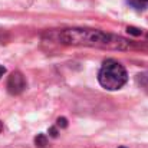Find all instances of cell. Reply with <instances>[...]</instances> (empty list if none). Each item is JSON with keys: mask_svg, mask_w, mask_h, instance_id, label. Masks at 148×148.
<instances>
[{"mask_svg": "<svg viewBox=\"0 0 148 148\" xmlns=\"http://www.w3.org/2000/svg\"><path fill=\"white\" fill-rule=\"evenodd\" d=\"M59 40L66 45L89 46L101 49H128L130 43L116 35L105 33L92 29H66L59 33Z\"/></svg>", "mask_w": 148, "mask_h": 148, "instance_id": "cell-1", "label": "cell"}, {"mask_svg": "<svg viewBox=\"0 0 148 148\" xmlns=\"http://www.w3.org/2000/svg\"><path fill=\"white\" fill-rule=\"evenodd\" d=\"M3 131V125H1V122H0V132Z\"/></svg>", "mask_w": 148, "mask_h": 148, "instance_id": "cell-6", "label": "cell"}, {"mask_svg": "<svg viewBox=\"0 0 148 148\" xmlns=\"http://www.w3.org/2000/svg\"><path fill=\"white\" fill-rule=\"evenodd\" d=\"M4 72H6V69H4V66H1V65H0V78H1V76L4 75Z\"/></svg>", "mask_w": 148, "mask_h": 148, "instance_id": "cell-5", "label": "cell"}, {"mask_svg": "<svg viewBox=\"0 0 148 148\" xmlns=\"http://www.w3.org/2000/svg\"><path fill=\"white\" fill-rule=\"evenodd\" d=\"M26 88V81L23 78L22 73L14 72L10 75L9 81H7V89L10 94H20L23 89Z\"/></svg>", "mask_w": 148, "mask_h": 148, "instance_id": "cell-3", "label": "cell"}, {"mask_svg": "<svg viewBox=\"0 0 148 148\" xmlns=\"http://www.w3.org/2000/svg\"><path fill=\"white\" fill-rule=\"evenodd\" d=\"M98 81L102 88L108 91H118L127 84L128 73L124 65L118 60L106 59L98 72Z\"/></svg>", "mask_w": 148, "mask_h": 148, "instance_id": "cell-2", "label": "cell"}, {"mask_svg": "<svg viewBox=\"0 0 148 148\" xmlns=\"http://www.w3.org/2000/svg\"><path fill=\"white\" fill-rule=\"evenodd\" d=\"M134 6H137L138 9L141 7V9H144L145 6H148V0H130Z\"/></svg>", "mask_w": 148, "mask_h": 148, "instance_id": "cell-4", "label": "cell"}]
</instances>
